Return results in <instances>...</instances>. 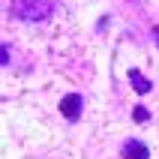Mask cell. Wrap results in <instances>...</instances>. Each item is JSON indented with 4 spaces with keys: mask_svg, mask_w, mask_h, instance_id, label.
I'll return each mask as SVG.
<instances>
[{
    "mask_svg": "<svg viewBox=\"0 0 159 159\" xmlns=\"http://www.w3.org/2000/svg\"><path fill=\"white\" fill-rule=\"evenodd\" d=\"M54 9H57V0H12V15L27 24H39L51 18Z\"/></svg>",
    "mask_w": 159,
    "mask_h": 159,
    "instance_id": "cell-1",
    "label": "cell"
},
{
    "mask_svg": "<svg viewBox=\"0 0 159 159\" xmlns=\"http://www.w3.org/2000/svg\"><path fill=\"white\" fill-rule=\"evenodd\" d=\"M81 102H84V99H81L78 93L63 96V99H60V114L66 117V120H72V123H75V120L81 117Z\"/></svg>",
    "mask_w": 159,
    "mask_h": 159,
    "instance_id": "cell-2",
    "label": "cell"
},
{
    "mask_svg": "<svg viewBox=\"0 0 159 159\" xmlns=\"http://www.w3.org/2000/svg\"><path fill=\"white\" fill-rule=\"evenodd\" d=\"M120 156H123V159H150V150H147V144H144V141H135V138H129V141L123 144Z\"/></svg>",
    "mask_w": 159,
    "mask_h": 159,
    "instance_id": "cell-3",
    "label": "cell"
},
{
    "mask_svg": "<svg viewBox=\"0 0 159 159\" xmlns=\"http://www.w3.org/2000/svg\"><path fill=\"white\" fill-rule=\"evenodd\" d=\"M129 81H132V87L138 90L141 96H147V93L153 90V84H150L147 78H144V72H138V69H129Z\"/></svg>",
    "mask_w": 159,
    "mask_h": 159,
    "instance_id": "cell-4",
    "label": "cell"
},
{
    "mask_svg": "<svg viewBox=\"0 0 159 159\" xmlns=\"http://www.w3.org/2000/svg\"><path fill=\"white\" fill-rule=\"evenodd\" d=\"M132 117H135V120H138V123H147V120H150V111L138 105V108H135V111H132Z\"/></svg>",
    "mask_w": 159,
    "mask_h": 159,
    "instance_id": "cell-5",
    "label": "cell"
},
{
    "mask_svg": "<svg viewBox=\"0 0 159 159\" xmlns=\"http://www.w3.org/2000/svg\"><path fill=\"white\" fill-rule=\"evenodd\" d=\"M153 42L159 45V27H156V30H153Z\"/></svg>",
    "mask_w": 159,
    "mask_h": 159,
    "instance_id": "cell-6",
    "label": "cell"
}]
</instances>
